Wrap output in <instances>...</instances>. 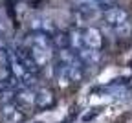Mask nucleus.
<instances>
[{
  "instance_id": "obj_6",
  "label": "nucleus",
  "mask_w": 132,
  "mask_h": 123,
  "mask_svg": "<svg viewBox=\"0 0 132 123\" xmlns=\"http://www.w3.org/2000/svg\"><path fill=\"white\" fill-rule=\"evenodd\" d=\"M53 103H55V96H53V92L50 90V88L40 86V88L35 90V107L48 109V107H52Z\"/></svg>"
},
{
  "instance_id": "obj_9",
  "label": "nucleus",
  "mask_w": 132,
  "mask_h": 123,
  "mask_svg": "<svg viewBox=\"0 0 132 123\" xmlns=\"http://www.w3.org/2000/svg\"><path fill=\"white\" fill-rule=\"evenodd\" d=\"M68 44L77 51V50H81L82 46H85V44H82V31L81 29H72L70 31V35H68Z\"/></svg>"
},
{
  "instance_id": "obj_7",
  "label": "nucleus",
  "mask_w": 132,
  "mask_h": 123,
  "mask_svg": "<svg viewBox=\"0 0 132 123\" xmlns=\"http://www.w3.org/2000/svg\"><path fill=\"white\" fill-rule=\"evenodd\" d=\"M55 81H57V86H61V88H68L70 84H73L68 66H64L62 63H59L55 68Z\"/></svg>"
},
{
  "instance_id": "obj_8",
  "label": "nucleus",
  "mask_w": 132,
  "mask_h": 123,
  "mask_svg": "<svg viewBox=\"0 0 132 123\" xmlns=\"http://www.w3.org/2000/svg\"><path fill=\"white\" fill-rule=\"evenodd\" d=\"M9 77H11V72H9L7 53H6L4 48H0V81H2V83H7Z\"/></svg>"
},
{
  "instance_id": "obj_1",
  "label": "nucleus",
  "mask_w": 132,
  "mask_h": 123,
  "mask_svg": "<svg viewBox=\"0 0 132 123\" xmlns=\"http://www.w3.org/2000/svg\"><path fill=\"white\" fill-rule=\"evenodd\" d=\"M101 19L106 24V28L110 31H114L116 35H123V37H127V35L130 33V15L121 6L114 4V6L106 7L101 13Z\"/></svg>"
},
{
  "instance_id": "obj_4",
  "label": "nucleus",
  "mask_w": 132,
  "mask_h": 123,
  "mask_svg": "<svg viewBox=\"0 0 132 123\" xmlns=\"http://www.w3.org/2000/svg\"><path fill=\"white\" fill-rule=\"evenodd\" d=\"M15 103L20 105V107L28 112L31 107H35V90L29 88V86H24V88H19L15 94Z\"/></svg>"
},
{
  "instance_id": "obj_3",
  "label": "nucleus",
  "mask_w": 132,
  "mask_h": 123,
  "mask_svg": "<svg viewBox=\"0 0 132 123\" xmlns=\"http://www.w3.org/2000/svg\"><path fill=\"white\" fill-rule=\"evenodd\" d=\"M82 44H85V48L101 51V46H103V33H101V29L94 28V26H88L85 31H82Z\"/></svg>"
},
{
  "instance_id": "obj_5",
  "label": "nucleus",
  "mask_w": 132,
  "mask_h": 123,
  "mask_svg": "<svg viewBox=\"0 0 132 123\" xmlns=\"http://www.w3.org/2000/svg\"><path fill=\"white\" fill-rule=\"evenodd\" d=\"M77 57H79V61L82 64L95 66V64H99V61H101V51H99V50H90V48L82 46L81 50H77Z\"/></svg>"
},
{
  "instance_id": "obj_2",
  "label": "nucleus",
  "mask_w": 132,
  "mask_h": 123,
  "mask_svg": "<svg viewBox=\"0 0 132 123\" xmlns=\"http://www.w3.org/2000/svg\"><path fill=\"white\" fill-rule=\"evenodd\" d=\"M24 119H26V110L20 105H16L15 101L2 105V109H0V121L2 123H20Z\"/></svg>"
}]
</instances>
